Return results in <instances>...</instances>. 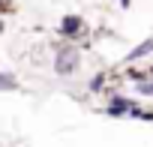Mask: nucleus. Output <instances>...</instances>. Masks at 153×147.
<instances>
[{"mask_svg":"<svg viewBox=\"0 0 153 147\" xmlns=\"http://www.w3.org/2000/svg\"><path fill=\"white\" fill-rule=\"evenodd\" d=\"M111 117H123V114H129V117H150L147 111H141V108H135V102H129V99H114L108 108H105Z\"/></svg>","mask_w":153,"mask_h":147,"instance_id":"1","label":"nucleus"},{"mask_svg":"<svg viewBox=\"0 0 153 147\" xmlns=\"http://www.w3.org/2000/svg\"><path fill=\"white\" fill-rule=\"evenodd\" d=\"M75 66H78V54L75 51H60L57 54V63H54L57 75H69V72H75Z\"/></svg>","mask_w":153,"mask_h":147,"instance_id":"2","label":"nucleus"},{"mask_svg":"<svg viewBox=\"0 0 153 147\" xmlns=\"http://www.w3.org/2000/svg\"><path fill=\"white\" fill-rule=\"evenodd\" d=\"M60 33H63V36H81V33H84V21H81L78 15H66L63 24H60Z\"/></svg>","mask_w":153,"mask_h":147,"instance_id":"3","label":"nucleus"},{"mask_svg":"<svg viewBox=\"0 0 153 147\" xmlns=\"http://www.w3.org/2000/svg\"><path fill=\"white\" fill-rule=\"evenodd\" d=\"M150 51H153V39H147V42H141L138 48H132V51H129V60H141V57L150 54Z\"/></svg>","mask_w":153,"mask_h":147,"instance_id":"4","label":"nucleus"},{"mask_svg":"<svg viewBox=\"0 0 153 147\" xmlns=\"http://www.w3.org/2000/svg\"><path fill=\"white\" fill-rule=\"evenodd\" d=\"M18 84H15V78L9 75V72H0V90H15Z\"/></svg>","mask_w":153,"mask_h":147,"instance_id":"5","label":"nucleus"},{"mask_svg":"<svg viewBox=\"0 0 153 147\" xmlns=\"http://www.w3.org/2000/svg\"><path fill=\"white\" fill-rule=\"evenodd\" d=\"M138 90H141V93H150V96H153V84H147V81H138Z\"/></svg>","mask_w":153,"mask_h":147,"instance_id":"6","label":"nucleus"},{"mask_svg":"<svg viewBox=\"0 0 153 147\" xmlns=\"http://www.w3.org/2000/svg\"><path fill=\"white\" fill-rule=\"evenodd\" d=\"M0 12H12V6L6 3V0H0Z\"/></svg>","mask_w":153,"mask_h":147,"instance_id":"7","label":"nucleus"},{"mask_svg":"<svg viewBox=\"0 0 153 147\" xmlns=\"http://www.w3.org/2000/svg\"><path fill=\"white\" fill-rule=\"evenodd\" d=\"M120 3H123V6H129V0H120Z\"/></svg>","mask_w":153,"mask_h":147,"instance_id":"8","label":"nucleus"},{"mask_svg":"<svg viewBox=\"0 0 153 147\" xmlns=\"http://www.w3.org/2000/svg\"><path fill=\"white\" fill-rule=\"evenodd\" d=\"M0 33H3V27H0Z\"/></svg>","mask_w":153,"mask_h":147,"instance_id":"9","label":"nucleus"}]
</instances>
